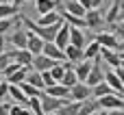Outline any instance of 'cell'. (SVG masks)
Segmentation results:
<instances>
[{"label": "cell", "mask_w": 124, "mask_h": 115, "mask_svg": "<svg viewBox=\"0 0 124 115\" xmlns=\"http://www.w3.org/2000/svg\"><path fill=\"white\" fill-rule=\"evenodd\" d=\"M41 48H44V41H41L39 37H35V35H31V33H28V39H26V50H28L33 57H37V54H41Z\"/></svg>", "instance_id": "9a60e30c"}, {"label": "cell", "mask_w": 124, "mask_h": 115, "mask_svg": "<svg viewBox=\"0 0 124 115\" xmlns=\"http://www.w3.org/2000/svg\"><path fill=\"white\" fill-rule=\"evenodd\" d=\"M96 111H100V109H98V102L94 98H89L85 102H78V115H92Z\"/></svg>", "instance_id": "44dd1931"}, {"label": "cell", "mask_w": 124, "mask_h": 115, "mask_svg": "<svg viewBox=\"0 0 124 115\" xmlns=\"http://www.w3.org/2000/svg\"><path fill=\"white\" fill-rule=\"evenodd\" d=\"M109 93H113L109 87H107V83L102 80V83H98L96 87H92V98L94 100H98V98H102V96H109Z\"/></svg>", "instance_id": "484cf974"}, {"label": "cell", "mask_w": 124, "mask_h": 115, "mask_svg": "<svg viewBox=\"0 0 124 115\" xmlns=\"http://www.w3.org/2000/svg\"><path fill=\"white\" fill-rule=\"evenodd\" d=\"M41 54L44 57H48V59H52V61H57V63H61V61H65V54L52 43V41H48V43H44V48H41Z\"/></svg>", "instance_id": "8fae6325"}, {"label": "cell", "mask_w": 124, "mask_h": 115, "mask_svg": "<svg viewBox=\"0 0 124 115\" xmlns=\"http://www.w3.org/2000/svg\"><path fill=\"white\" fill-rule=\"evenodd\" d=\"M92 115H102V111H96V113H92Z\"/></svg>", "instance_id": "74e56055"}, {"label": "cell", "mask_w": 124, "mask_h": 115, "mask_svg": "<svg viewBox=\"0 0 124 115\" xmlns=\"http://www.w3.org/2000/svg\"><path fill=\"white\" fill-rule=\"evenodd\" d=\"M94 41H96L100 48H105V50H113V52H116V54H120V57L124 54V43H122V41H118V39H116V37H113L109 30L98 33Z\"/></svg>", "instance_id": "6da1fadb"}, {"label": "cell", "mask_w": 124, "mask_h": 115, "mask_svg": "<svg viewBox=\"0 0 124 115\" xmlns=\"http://www.w3.org/2000/svg\"><path fill=\"white\" fill-rule=\"evenodd\" d=\"M61 9H63L65 13L74 15V17H83V15H85L83 7H81V4H78L76 0H65V4H61Z\"/></svg>", "instance_id": "ac0fdd59"}, {"label": "cell", "mask_w": 124, "mask_h": 115, "mask_svg": "<svg viewBox=\"0 0 124 115\" xmlns=\"http://www.w3.org/2000/svg\"><path fill=\"white\" fill-rule=\"evenodd\" d=\"M76 83H78V78H76L74 70H68V72L63 74V78H61V83H59V85H63L65 89H72V87H74Z\"/></svg>", "instance_id": "4316f807"}, {"label": "cell", "mask_w": 124, "mask_h": 115, "mask_svg": "<svg viewBox=\"0 0 124 115\" xmlns=\"http://www.w3.org/2000/svg\"><path fill=\"white\" fill-rule=\"evenodd\" d=\"M98 54H100V46H98L96 41H89V43L83 48V61H94Z\"/></svg>", "instance_id": "7402d4cb"}, {"label": "cell", "mask_w": 124, "mask_h": 115, "mask_svg": "<svg viewBox=\"0 0 124 115\" xmlns=\"http://www.w3.org/2000/svg\"><path fill=\"white\" fill-rule=\"evenodd\" d=\"M72 70H74L78 83H85V78H87V74H89V70H92V61H81V63H76Z\"/></svg>", "instance_id": "e0dca14e"}, {"label": "cell", "mask_w": 124, "mask_h": 115, "mask_svg": "<svg viewBox=\"0 0 124 115\" xmlns=\"http://www.w3.org/2000/svg\"><path fill=\"white\" fill-rule=\"evenodd\" d=\"M44 96H50V98H57V100H63V102H68L70 100V89H65L63 85H52V87H46L44 89Z\"/></svg>", "instance_id": "30bf717a"}, {"label": "cell", "mask_w": 124, "mask_h": 115, "mask_svg": "<svg viewBox=\"0 0 124 115\" xmlns=\"http://www.w3.org/2000/svg\"><path fill=\"white\" fill-rule=\"evenodd\" d=\"M102 20L107 22V24H116V22H122V0H113L111 2V7H109V11L102 15Z\"/></svg>", "instance_id": "5b68a950"}, {"label": "cell", "mask_w": 124, "mask_h": 115, "mask_svg": "<svg viewBox=\"0 0 124 115\" xmlns=\"http://www.w3.org/2000/svg\"><path fill=\"white\" fill-rule=\"evenodd\" d=\"M26 39H28V33L24 30L22 22L17 20V22H15V26H13V30H11L9 41H11V46H13L15 50H26Z\"/></svg>", "instance_id": "3957f363"}, {"label": "cell", "mask_w": 124, "mask_h": 115, "mask_svg": "<svg viewBox=\"0 0 124 115\" xmlns=\"http://www.w3.org/2000/svg\"><path fill=\"white\" fill-rule=\"evenodd\" d=\"M39 104H41V115H52L61 109L63 100H57V98H50V96H41Z\"/></svg>", "instance_id": "8992f818"}, {"label": "cell", "mask_w": 124, "mask_h": 115, "mask_svg": "<svg viewBox=\"0 0 124 115\" xmlns=\"http://www.w3.org/2000/svg\"><path fill=\"white\" fill-rule=\"evenodd\" d=\"M52 43L63 52L68 46H70V26L68 24H61V28L57 30V35H54V39H52Z\"/></svg>", "instance_id": "ba28073f"}, {"label": "cell", "mask_w": 124, "mask_h": 115, "mask_svg": "<svg viewBox=\"0 0 124 115\" xmlns=\"http://www.w3.org/2000/svg\"><path fill=\"white\" fill-rule=\"evenodd\" d=\"M102 115H124V111H102Z\"/></svg>", "instance_id": "e575fe53"}, {"label": "cell", "mask_w": 124, "mask_h": 115, "mask_svg": "<svg viewBox=\"0 0 124 115\" xmlns=\"http://www.w3.org/2000/svg\"><path fill=\"white\" fill-rule=\"evenodd\" d=\"M11 111V102H0V115H9Z\"/></svg>", "instance_id": "1f68e13d"}, {"label": "cell", "mask_w": 124, "mask_h": 115, "mask_svg": "<svg viewBox=\"0 0 124 115\" xmlns=\"http://www.w3.org/2000/svg\"><path fill=\"white\" fill-rule=\"evenodd\" d=\"M7 98H9V83L2 80V83H0V102H4Z\"/></svg>", "instance_id": "4dcf8cb0"}, {"label": "cell", "mask_w": 124, "mask_h": 115, "mask_svg": "<svg viewBox=\"0 0 124 115\" xmlns=\"http://www.w3.org/2000/svg\"><path fill=\"white\" fill-rule=\"evenodd\" d=\"M100 61H105V63L111 65V67H118V65L124 63L120 54H116L113 50H105V48H100Z\"/></svg>", "instance_id": "5bb4252c"}, {"label": "cell", "mask_w": 124, "mask_h": 115, "mask_svg": "<svg viewBox=\"0 0 124 115\" xmlns=\"http://www.w3.org/2000/svg\"><path fill=\"white\" fill-rule=\"evenodd\" d=\"M54 115H78V102H72V100L63 102L61 109H59Z\"/></svg>", "instance_id": "d4e9b609"}, {"label": "cell", "mask_w": 124, "mask_h": 115, "mask_svg": "<svg viewBox=\"0 0 124 115\" xmlns=\"http://www.w3.org/2000/svg\"><path fill=\"white\" fill-rule=\"evenodd\" d=\"M83 22H85V26L87 28H94V30H98L100 26H102V11H98V9H92V11H87L85 15H83Z\"/></svg>", "instance_id": "52a82bcc"}, {"label": "cell", "mask_w": 124, "mask_h": 115, "mask_svg": "<svg viewBox=\"0 0 124 115\" xmlns=\"http://www.w3.org/2000/svg\"><path fill=\"white\" fill-rule=\"evenodd\" d=\"M0 2H7V4H11V0H0Z\"/></svg>", "instance_id": "f35d334b"}, {"label": "cell", "mask_w": 124, "mask_h": 115, "mask_svg": "<svg viewBox=\"0 0 124 115\" xmlns=\"http://www.w3.org/2000/svg\"><path fill=\"white\" fill-rule=\"evenodd\" d=\"M92 98V89L85 85V83H76L72 89H70V100L72 102H85Z\"/></svg>", "instance_id": "277c9868"}, {"label": "cell", "mask_w": 124, "mask_h": 115, "mask_svg": "<svg viewBox=\"0 0 124 115\" xmlns=\"http://www.w3.org/2000/svg\"><path fill=\"white\" fill-rule=\"evenodd\" d=\"M57 61H52V59H48V57H44V54H37V57H33V63H31V70H35V72H50V67L54 65Z\"/></svg>", "instance_id": "9c48e42d"}, {"label": "cell", "mask_w": 124, "mask_h": 115, "mask_svg": "<svg viewBox=\"0 0 124 115\" xmlns=\"http://www.w3.org/2000/svg\"><path fill=\"white\" fill-rule=\"evenodd\" d=\"M26 74H28V70H26V67H20V70H17V72H13L4 83H9V85H22V83L26 80Z\"/></svg>", "instance_id": "cb8c5ba5"}, {"label": "cell", "mask_w": 124, "mask_h": 115, "mask_svg": "<svg viewBox=\"0 0 124 115\" xmlns=\"http://www.w3.org/2000/svg\"><path fill=\"white\" fill-rule=\"evenodd\" d=\"M9 63H13V50L11 52H4V54H0V72L9 65Z\"/></svg>", "instance_id": "f546056e"}, {"label": "cell", "mask_w": 124, "mask_h": 115, "mask_svg": "<svg viewBox=\"0 0 124 115\" xmlns=\"http://www.w3.org/2000/svg\"><path fill=\"white\" fill-rule=\"evenodd\" d=\"M89 2H92V9H98V11H100V7L105 4V0H89Z\"/></svg>", "instance_id": "d6a6232c"}, {"label": "cell", "mask_w": 124, "mask_h": 115, "mask_svg": "<svg viewBox=\"0 0 124 115\" xmlns=\"http://www.w3.org/2000/svg\"><path fill=\"white\" fill-rule=\"evenodd\" d=\"M52 115H54V113H52Z\"/></svg>", "instance_id": "60d3db41"}, {"label": "cell", "mask_w": 124, "mask_h": 115, "mask_svg": "<svg viewBox=\"0 0 124 115\" xmlns=\"http://www.w3.org/2000/svg\"><path fill=\"white\" fill-rule=\"evenodd\" d=\"M20 115H33V113H31V111H28L26 107H22V111H20Z\"/></svg>", "instance_id": "d590c367"}, {"label": "cell", "mask_w": 124, "mask_h": 115, "mask_svg": "<svg viewBox=\"0 0 124 115\" xmlns=\"http://www.w3.org/2000/svg\"><path fill=\"white\" fill-rule=\"evenodd\" d=\"M2 80H4V78H2V72H0V83H2Z\"/></svg>", "instance_id": "ab89813d"}, {"label": "cell", "mask_w": 124, "mask_h": 115, "mask_svg": "<svg viewBox=\"0 0 124 115\" xmlns=\"http://www.w3.org/2000/svg\"><path fill=\"white\" fill-rule=\"evenodd\" d=\"M13 63H17L20 67H26V70H31L33 54H31L28 50H13Z\"/></svg>", "instance_id": "7c38bea8"}, {"label": "cell", "mask_w": 124, "mask_h": 115, "mask_svg": "<svg viewBox=\"0 0 124 115\" xmlns=\"http://www.w3.org/2000/svg\"><path fill=\"white\" fill-rule=\"evenodd\" d=\"M17 9L13 4H7V2H0V20H9V17H15Z\"/></svg>", "instance_id": "83f0119b"}, {"label": "cell", "mask_w": 124, "mask_h": 115, "mask_svg": "<svg viewBox=\"0 0 124 115\" xmlns=\"http://www.w3.org/2000/svg\"><path fill=\"white\" fill-rule=\"evenodd\" d=\"M59 22H61L59 13H57V11H52V13L39 15V20H37L35 24H37V26H41V28H46V26H52V24H59Z\"/></svg>", "instance_id": "d6986e66"}, {"label": "cell", "mask_w": 124, "mask_h": 115, "mask_svg": "<svg viewBox=\"0 0 124 115\" xmlns=\"http://www.w3.org/2000/svg\"><path fill=\"white\" fill-rule=\"evenodd\" d=\"M26 85H31V87H35V89H39V91H44V83H41V74L39 72H35V70H28V74H26V80H24Z\"/></svg>", "instance_id": "603a6c76"}, {"label": "cell", "mask_w": 124, "mask_h": 115, "mask_svg": "<svg viewBox=\"0 0 124 115\" xmlns=\"http://www.w3.org/2000/svg\"><path fill=\"white\" fill-rule=\"evenodd\" d=\"M22 2H24V0H13V2H11V4H13V7H15V9H20V4H22Z\"/></svg>", "instance_id": "8d00e7d4"}, {"label": "cell", "mask_w": 124, "mask_h": 115, "mask_svg": "<svg viewBox=\"0 0 124 115\" xmlns=\"http://www.w3.org/2000/svg\"><path fill=\"white\" fill-rule=\"evenodd\" d=\"M35 9L39 15H46V13H52L57 9V0H35Z\"/></svg>", "instance_id": "ffe728a7"}, {"label": "cell", "mask_w": 124, "mask_h": 115, "mask_svg": "<svg viewBox=\"0 0 124 115\" xmlns=\"http://www.w3.org/2000/svg\"><path fill=\"white\" fill-rule=\"evenodd\" d=\"M4 46H7V39H4V35H0V54H4V52H7V48H4Z\"/></svg>", "instance_id": "836d02e7"}, {"label": "cell", "mask_w": 124, "mask_h": 115, "mask_svg": "<svg viewBox=\"0 0 124 115\" xmlns=\"http://www.w3.org/2000/svg\"><path fill=\"white\" fill-rule=\"evenodd\" d=\"M96 102H98V109H100V111H124L122 96H116V93L102 96V98H98Z\"/></svg>", "instance_id": "7a4b0ae2"}, {"label": "cell", "mask_w": 124, "mask_h": 115, "mask_svg": "<svg viewBox=\"0 0 124 115\" xmlns=\"http://www.w3.org/2000/svg\"><path fill=\"white\" fill-rule=\"evenodd\" d=\"M63 54H65V61H68V63H72V65H76V63H81V61H83V50H81V48L68 46V48L63 50Z\"/></svg>", "instance_id": "2e32d148"}, {"label": "cell", "mask_w": 124, "mask_h": 115, "mask_svg": "<svg viewBox=\"0 0 124 115\" xmlns=\"http://www.w3.org/2000/svg\"><path fill=\"white\" fill-rule=\"evenodd\" d=\"M15 22H17V20H13V17H9V20H0V35H4V33L13 30Z\"/></svg>", "instance_id": "f1b7e54d"}, {"label": "cell", "mask_w": 124, "mask_h": 115, "mask_svg": "<svg viewBox=\"0 0 124 115\" xmlns=\"http://www.w3.org/2000/svg\"><path fill=\"white\" fill-rule=\"evenodd\" d=\"M70 46H74V48H81V50L87 46L85 33H83L81 28H72V26H70Z\"/></svg>", "instance_id": "4fadbf2b"}]
</instances>
